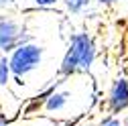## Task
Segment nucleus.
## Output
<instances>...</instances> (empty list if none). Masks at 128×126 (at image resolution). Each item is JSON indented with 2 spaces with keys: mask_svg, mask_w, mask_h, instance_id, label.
Here are the masks:
<instances>
[{
  "mask_svg": "<svg viewBox=\"0 0 128 126\" xmlns=\"http://www.w3.org/2000/svg\"><path fill=\"white\" fill-rule=\"evenodd\" d=\"M65 126H94V120H90L88 116H75L67 122H63Z\"/></svg>",
  "mask_w": 128,
  "mask_h": 126,
  "instance_id": "9d476101",
  "label": "nucleus"
},
{
  "mask_svg": "<svg viewBox=\"0 0 128 126\" xmlns=\"http://www.w3.org/2000/svg\"><path fill=\"white\" fill-rule=\"evenodd\" d=\"M0 126H12V118L0 108Z\"/></svg>",
  "mask_w": 128,
  "mask_h": 126,
  "instance_id": "ddd939ff",
  "label": "nucleus"
},
{
  "mask_svg": "<svg viewBox=\"0 0 128 126\" xmlns=\"http://www.w3.org/2000/svg\"><path fill=\"white\" fill-rule=\"evenodd\" d=\"M94 126H124V118L106 112V114H102L98 120L94 122Z\"/></svg>",
  "mask_w": 128,
  "mask_h": 126,
  "instance_id": "6e6552de",
  "label": "nucleus"
},
{
  "mask_svg": "<svg viewBox=\"0 0 128 126\" xmlns=\"http://www.w3.org/2000/svg\"><path fill=\"white\" fill-rule=\"evenodd\" d=\"M73 100V92L69 88H65V82H63L49 98H47L41 106V112L45 118H53L57 122H65L69 118V104Z\"/></svg>",
  "mask_w": 128,
  "mask_h": 126,
  "instance_id": "20e7f679",
  "label": "nucleus"
},
{
  "mask_svg": "<svg viewBox=\"0 0 128 126\" xmlns=\"http://www.w3.org/2000/svg\"><path fill=\"white\" fill-rule=\"evenodd\" d=\"M94 4H96L94 0H63V2H61L63 10H65L67 14H71V16H79V14H84Z\"/></svg>",
  "mask_w": 128,
  "mask_h": 126,
  "instance_id": "423d86ee",
  "label": "nucleus"
},
{
  "mask_svg": "<svg viewBox=\"0 0 128 126\" xmlns=\"http://www.w3.org/2000/svg\"><path fill=\"white\" fill-rule=\"evenodd\" d=\"M18 0H0V12H4V10H10L16 6Z\"/></svg>",
  "mask_w": 128,
  "mask_h": 126,
  "instance_id": "9b49d317",
  "label": "nucleus"
},
{
  "mask_svg": "<svg viewBox=\"0 0 128 126\" xmlns=\"http://www.w3.org/2000/svg\"><path fill=\"white\" fill-rule=\"evenodd\" d=\"M47 126H65V124H63V122H57V120H55V122H51V124H47Z\"/></svg>",
  "mask_w": 128,
  "mask_h": 126,
  "instance_id": "4468645a",
  "label": "nucleus"
},
{
  "mask_svg": "<svg viewBox=\"0 0 128 126\" xmlns=\"http://www.w3.org/2000/svg\"><path fill=\"white\" fill-rule=\"evenodd\" d=\"M6 57H8V65L12 73V82H16L20 86L26 75H30L43 65L45 47L37 41H28V43L18 45L16 49H12Z\"/></svg>",
  "mask_w": 128,
  "mask_h": 126,
  "instance_id": "f03ea898",
  "label": "nucleus"
},
{
  "mask_svg": "<svg viewBox=\"0 0 128 126\" xmlns=\"http://www.w3.org/2000/svg\"><path fill=\"white\" fill-rule=\"evenodd\" d=\"M96 59H98V45H96L94 37L88 30H75L69 35L67 49L59 61L57 77L69 80L79 73H90Z\"/></svg>",
  "mask_w": 128,
  "mask_h": 126,
  "instance_id": "f257e3e1",
  "label": "nucleus"
},
{
  "mask_svg": "<svg viewBox=\"0 0 128 126\" xmlns=\"http://www.w3.org/2000/svg\"><path fill=\"white\" fill-rule=\"evenodd\" d=\"M12 84V73H10V65H8V57L0 53V92L8 90Z\"/></svg>",
  "mask_w": 128,
  "mask_h": 126,
  "instance_id": "0eeeda50",
  "label": "nucleus"
},
{
  "mask_svg": "<svg viewBox=\"0 0 128 126\" xmlns=\"http://www.w3.org/2000/svg\"><path fill=\"white\" fill-rule=\"evenodd\" d=\"M28 41H33V37L16 16H6V14L0 16V53L2 55H8L12 49Z\"/></svg>",
  "mask_w": 128,
  "mask_h": 126,
  "instance_id": "7ed1b4c3",
  "label": "nucleus"
},
{
  "mask_svg": "<svg viewBox=\"0 0 128 126\" xmlns=\"http://www.w3.org/2000/svg\"><path fill=\"white\" fill-rule=\"evenodd\" d=\"M98 6H116V4H122L126 0H94Z\"/></svg>",
  "mask_w": 128,
  "mask_h": 126,
  "instance_id": "f8f14e48",
  "label": "nucleus"
},
{
  "mask_svg": "<svg viewBox=\"0 0 128 126\" xmlns=\"http://www.w3.org/2000/svg\"><path fill=\"white\" fill-rule=\"evenodd\" d=\"M124 126H128V114H126V118H124Z\"/></svg>",
  "mask_w": 128,
  "mask_h": 126,
  "instance_id": "2eb2a0df",
  "label": "nucleus"
},
{
  "mask_svg": "<svg viewBox=\"0 0 128 126\" xmlns=\"http://www.w3.org/2000/svg\"><path fill=\"white\" fill-rule=\"evenodd\" d=\"M63 0H30V6L35 10H51V8H57L61 6Z\"/></svg>",
  "mask_w": 128,
  "mask_h": 126,
  "instance_id": "1a4fd4ad",
  "label": "nucleus"
},
{
  "mask_svg": "<svg viewBox=\"0 0 128 126\" xmlns=\"http://www.w3.org/2000/svg\"><path fill=\"white\" fill-rule=\"evenodd\" d=\"M104 108L106 112L122 116L128 112V75L118 73L112 80L106 96H104Z\"/></svg>",
  "mask_w": 128,
  "mask_h": 126,
  "instance_id": "39448f33",
  "label": "nucleus"
}]
</instances>
